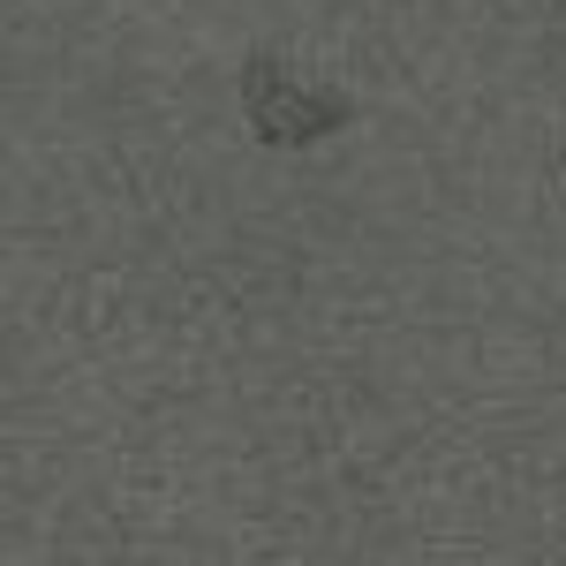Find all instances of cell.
<instances>
[{"mask_svg": "<svg viewBox=\"0 0 566 566\" xmlns=\"http://www.w3.org/2000/svg\"><path fill=\"white\" fill-rule=\"evenodd\" d=\"M242 106H250V129L264 144H303V136H325L348 122V106L340 98H317L287 76V61L280 53H258L250 69H242Z\"/></svg>", "mask_w": 566, "mask_h": 566, "instance_id": "obj_1", "label": "cell"}]
</instances>
